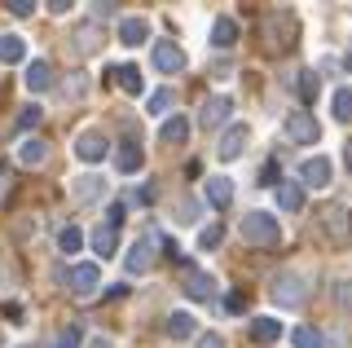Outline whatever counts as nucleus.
<instances>
[{"instance_id": "obj_1", "label": "nucleus", "mask_w": 352, "mask_h": 348, "mask_svg": "<svg viewBox=\"0 0 352 348\" xmlns=\"http://www.w3.org/2000/svg\"><path fill=\"white\" fill-rule=\"evenodd\" d=\"M238 230H242V238H247L251 247H278L282 243V230H278V221H273L269 212H247Z\"/></svg>"}, {"instance_id": "obj_2", "label": "nucleus", "mask_w": 352, "mask_h": 348, "mask_svg": "<svg viewBox=\"0 0 352 348\" xmlns=\"http://www.w3.org/2000/svg\"><path fill=\"white\" fill-rule=\"evenodd\" d=\"M273 300H278L282 309H300L308 300V278L295 274V269H282V274L273 278Z\"/></svg>"}, {"instance_id": "obj_3", "label": "nucleus", "mask_w": 352, "mask_h": 348, "mask_svg": "<svg viewBox=\"0 0 352 348\" xmlns=\"http://www.w3.org/2000/svg\"><path fill=\"white\" fill-rule=\"evenodd\" d=\"M66 287H71L75 296H84V300H88L97 287H102V269H97L93 260H80V265L66 269Z\"/></svg>"}, {"instance_id": "obj_4", "label": "nucleus", "mask_w": 352, "mask_h": 348, "mask_svg": "<svg viewBox=\"0 0 352 348\" xmlns=\"http://www.w3.org/2000/svg\"><path fill=\"white\" fill-rule=\"evenodd\" d=\"M247 141H251V128H247V124H229L225 133H220V141H216V159H225V163L242 159Z\"/></svg>"}, {"instance_id": "obj_5", "label": "nucleus", "mask_w": 352, "mask_h": 348, "mask_svg": "<svg viewBox=\"0 0 352 348\" xmlns=\"http://www.w3.org/2000/svg\"><path fill=\"white\" fill-rule=\"evenodd\" d=\"M229 115H234V97L216 93V97H207V102H203L198 124H203V128H229Z\"/></svg>"}, {"instance_id": "obj_6", "label": "nucleus", "mask_w": 352, "mask_h": 348, "mask_svg": "<svg viewBox=\"0 0 352 348\" xmlns=\"http://www.w3.org/2000/svg\"><path fill=\"white\" fill-rule=\"evenodd\" d=\"M154 234H146V238H137V243L128 247V256H124V269L132 278H141V274H150V265H154Z\"/></svg>"}, {"instance_id": "obj_7", "label": "nucleus", "mask_w": 352, "mask_h": 348, "mask_svg": "<svg viewBox=\"0 0 352 348\" xmlns=\"http://www.w3.org/2000/svg\"><path fill=\"white\" fill-rule=\"evenodd\" d=\"M150 62H154V71H163V75H181L185 71V53H181V45H172V40H154Z\"/></svg>"}, {"instance_id": "obj_8", "label": "nucleus", "mask_w": 352, "mask_h": 348, "mask_svg": "<svg viewBox=\"0 0 352 348\" xmlns=\"http://www.w3.org/2000/svg\"><path fill=\"white\" fill-rule=\"evenodd\" d=\"M300 181H304V190H326L330 181H335V168H330V159L313 155V159L300 163Z\"/></svg>"}, {"instance_id": "obj_9", "label": "nucleus", "mask_w": 352, "mask_h": 348, "mask_svg": "<svg viewBox=\"0 0 352 348\" xmlns=\"http://www.w3.org/2000/svg\"><path fill=\"white\" fill-rule=\"evenodd\" d=\"M110 155V141L102 133H80L75 137V159L84 163V168H93V163H102Z\"/></svg>"}, {"instance_id": "obj_10", "label": "nucleus", "mask_w": 352, "mask_h": 348, "mask_svg": "<svg viewBox=\"0 0 352 348\" xmlns=\"http://www.w3.org/2000/svg\"><path fill=\"white\" fill-rule=\"evenodd\" d=\"M286 137L291 141H300V146H313L317 137H322V124H317L308 111H300V115H291L286 119Z\"/></svg>"}, {"instance_id": "obj_11", "label": "nucleus", "mask_w": 352, "mask_h": 348, "mask_svg": "<svg viewBox=\"0 0 352 348\" xmlns=\"http://www.w3.org/2000/svg\"><path fill=\"white\" fill-rule=\"evenodd\" d=\"M110 163L119 168V177H137L141 163H146V155H141L137 141H119V150H115V159H110Z\"/></svg>"}, {"instance_id": "obj_12", "label": "nucleus", "mask_w": 352, "mask_h": 348, "mask_svg": "<svg viewBox=\"0 0 352 348\" xmlns=\"http://www.w3.org/2000/svg\"><path fill=\"white\" fill-rule=\"evenodd\" d=\"M119 40H124L128 49H141L150 40V23H146V18H137V14H132V18H119Z\"/></svg>"}, {"instance_id": "obj_13", "label": "nucleus", "mask_w": 352, "mask_h": 348, "mask_svg": "<svg viewBox=\"0 0 352 348\" xmlns=\"http://www.w3.org/2000/svg\"><path fill=\"white\" fill-rule=\"evenodd\" d=\"M88 243H93V252L97 256H102V260H110V256H115L119 252V238H115V225H93V230H88Z\"/></svg>"}, {"instance_id": "obj_14", "label": "nucleus", "mask_w": 352, "mask_h": 348, "mask_svg": "<svg viewBox=\"0 0 352 348\" xmlns=\"http://www.w3.org/2000/svg\"><path fill=\"white\" fill-rule=\"evenodd\" d=\"M273 194H278V208H282V212H304V203H308L304 181H282Z\"/></svg>"}, {"instance_id": "obj_15", "label": "nucleus", "mask_w": 352, "mask_h": 348, "mask_svg": "<svg viewBox=\"0 0 352 348\" xmlns=\"http://www.w3.org/2000/svg\"><path fill=\"white\" fill-rule=\"evenodd\" d=\"M159 141H163V146H185V141H190V119H185V115H168L163 128H159Z\"/></svg>"}, {"instance_id": "obj_16", "label": "nucleus", "mask_w": 352, "mask_h": 348, "mask_svg": "<svg viewBox=\"0 0 352 348\" xmlns=\"http://www.w3.org/2000/svg\"><path fill=\"white\" fill-rule=\"evenodd\" d=\"M203 194H207L212 208H229V203H234V181H229V177H207Z\"/></svg>"}, {"instance_id": "obj_17", "label": "nucleus", "mask_w": 352, "mask_h": 348, "mask_svg": "<svg viewBox=\"0 0 352 348\" xmlns=\"http://www.w3.org/2000/svg\"><path fill=\"white\" fill-rule=\"evenodd\" d=\"M106 194V181L97 177V172H84V177H75V199L80 203H97Z\"/></svg>"}, {"instance_id": "obj_18", "label": "nucleus", "mask_w": 352, "mask_h": 348, "mask_svg": "<svg viewBox=\"0 0 352 348\" xmlns=\"http://www.w3.org/2000/svg\"><path fill=\"white\" fill-rule=\"evenodd\" d=\"M168 335H172V340H190V335H198V318L190 309H176L168 318Z\"/></svg>"}, {"instance_id": "obj_19", "label": "nucleus", "mask_w": 352, "mask_h": 348, "mask_svg": "<svg viewBox=\"0 0 352 348\" xmlns=\"http://www.w3.org/2000/svg\"><path fill=\"white\" fill-rule=\"evenodd\" d=\"M53 84V67L44 58H36V62H27V89L31 93H44Z\"/></svg>"}, {"instance_id": "obj_20", "label": "nucleus", "mask_w": 352, "mask_h": 348, "mask_svg": "<svg viewBox=\"0 0 352 348\" xmlns=\"http://www.w3.org/2000/svg\"><path fill=\"white\" fill-rule=\"evenodd\" d=\"M58 252L62 256H80L84 252V230L80 225H62L58 230Z\"/></svg>"}, {"instance_id": "obj_21", "label": "nucleus", "mask_w": 352, "mask_h": 348, "mask_svg": "<svg viewBox=\"0 0 352 348\" xmlns=\"http://www.w3.org/2000/svg\"><path fill=\"white\" fill-rule=\"evenodd\" d=\"M185 291H190V300H216V278L212 274H190L185 278Z\"/></svg>"}, {"instance_id": "obj_22", "label": "nucleus", "mask_w": 352, "mask_h": 348, "mask_svg": "<svg viewBox=\"0 0 352 348\" xmlns=\"http://www.w3.org/2000/svg\"><path fill=\"white\" fill-rule=\"evenodd\" d=\"M44 159H49V146H44V141L31 137V141H22V146H18V163H22V168H40Z\"/></svg>"}, {"instance_id": "obj_23", "label": "nucleus", "mask_w": 352, "mask_h": 348, "mask_svg": "<svg viewBox=\"0 0 352 348\" xmlns=\"http://www.w3.org/2000/svg\"><path fill=\"white\" fill-rule=\"evenodd\" d=\"M278 335H282L278 318H256V322H251V340H256V344H273Z\"/></svg>"}, {"instance_id": "obj_24", "label": "nucleus", "mask_w": 352, "mask_h": 348, "mask_svg": "<svg viewBox=\"0 0 352 348\" xmlns=\"http://www.w3.org/2000/svg\"><path fill=\"white\" fill-rule=\"evenodd\" d=\"M238 40V23L234 18H216V27H212V45L216 49H229Z\"/></svg>"}, {"instance_id": "obj_25", "label": "nucleus", "mask_w": 352, "mask_h": 348, "mask_svg": "<svg viewBox=\"0 0 352 348\" xmlns=\"http://www.w3.org/2000/svg\"><path fill=\"white\" fill-rule=\"evenodd\" d=\"M115 80L124 84V93H128V97H141V93H146V89H141V71L132 67V62H124V67L115 71Z\"/></svg>"}, {"instance_id": "obj_26", "label": "nucleus", "mask_w": 352, "mask_h": 348, "mask_svg": "<svg viewBox=\"0 0 352 348\" xmlns=\"http://www.w3.org/2000/svg\"><path fill=\"white\" fill-rule=\"evenodd\" d=\"M291 348H326V340H322V331H313V326H295Z\"/></svg>"}, {"instance_id": "obj_27", "label": "nucleus", "mask_w": 352, "mask_h": 348, "mask_svg": "<svg viewBox=\"0 0 352 348\" xmlns=\"http://www.w3.org/2000/svg\"><path fill=\"white\" fill-rule=\"evenodd\" d=\"M330 111H335L339 124H352V89H335V97H330Z\"/></svg>"}, {"instance_id": "obj_28", "label": "nucleus", "mask_w": 352, "mask_h": 348, "mask_svg": "<svg viewBox=\"0 0 352 348\" xmlns=\"http://www.w3.org/2000/svg\"><path fill=\"white\" fill-rule=\"evenodd\" d=\"M22 58H27L22 36H0V62H22Z\"/></svg>"}, {"instance_id": "obj_29", "label": "nucleus", "mask_w": 352, "mask_h": 348, "mask_svg": "<svg viewBox=\"0 0 352 348\" xmlns=\"http://www.w3.org/2000/svg\"><path fill=\"white\" fill-rule=\"evenodd\" d=\"M146 111H150V115H168V111H172V89H154V93L146 97Z\"/></svg>"}, {"instance_id": "obj_30", "label": "nucleus", "mask_w": 352, "mask_h": 348, "mask_svg": "<svg viewBox=\"0 0 352 348\" xmlns=\"http://www.w3.org/2000/svg\"><path fill=\"white\" fill-rule=\"evenodd\" d=\"M220 243H225V230H220V225H207V230L198 234V247H203V252H216Z\"/></svg>"}, {"instance_id": "obj_31", "label": "nucleus", "mask_w": 352, "mask_h": 348, "mask_svg": "<svg viewBox=\"0 0 352 348\" xmlns=\"http://www.w3.org/2000/svg\"><path fill=\"white\" fill-rule=\"evenodd\" d=\"M36 124H40V106H22V111H18V128H22V133H31Z\"/></svg>"}, {"instance_id": "obj_32", "label": "nucleus", "mask_w": 352, "mask_h": 348, "mask_svg": "<svg viewBox=\"0 0 352 348\" xmlns=\"http://www.w3.org/2000/svg\"><path fill=\"white\" fill-rule=\"evenodd\" d=\"M220 309L225 313H247V296H242V291H229V296L220 300Z\"/></svg>"}, {"instance_id": "obj_33", "label": "nucleus", "mask_w": 352, "mask_h": 348, "mask_svg": "<svg viewBox=\"0 0 352 348\" xmlns=\"http://www.w3.org/2000/svg\"><path fill=\"white\" fill-rule=\"evenodd\" d=\"M300 97H304V102H313V97H317V75L313 71H300Z\"/></svg>"}, {"instance_id": "obj_34", "label": "nucleus", "mask_w": 352, "mask_h": 348, "mask_svg": "<svg viewBox=\"0 0 352 348\" xmlns=\"http://www.w3.org/2000/svg\"><path fill=\"white\" fill-rule=\"evenodd\" d=\"M176 216H181V221H198V216H203V203H198V199H185L181 208H176Z\"/></svg>"}, {"instance_id": "obj_35", "label": "nucleus", "mask_w": 352, "mask_h": 348, "mask_svg": "<svg viewBox=\"0 0 352 348\" xmlns=\"http://www.w3.org/2000/svg\"><path fill=\"white\" fill-rule=\"evenodd\" d=\"M58 348H80V326H66V331H58Z\"/></svg>"}, {"instance_id": "obj_36", "label": "nucleus", "mask_w": 352, "mask_h": 348, "mask_svg": "<svg viewBox=\"0 0 352 348\" xmlns=\"http://www.w3.org/2000/svg\"><path fill=\"white\" fill-rule=\"evenodd\" d=\"M260 181H264V186H282V181H278V163H264V168H260Z\"/></svg>"}, {"instance_id": "obj_37", "label": "nucleus", "mask_w": 352, "mask_h": 348, "mask_svg": "<svg viewBox=\"0 0 352 348\" xmlns=\"http://www.w3.org/2000/svg\"><path fill=\"white\" fill-rule=\"evenodd\" d=\"M194 348H225V335H198Z\"/></svg>"}, {"instance_id": "obj_38", "label": "nucleus", "mask_w": 352, "mask_h": 348, "mask_svg": "<svg viewBox=\"0 0 352 348\" xmlns=\"http://www.w3.org/2000/svg\"><path fill=\"white\" fill-rule=\"evenodd\" d=\"M9 14H14V18H31L36 5H31V0H18V5H9Z\"/></svg>"}, {"instance_id": "obj_39", "label": "nucleus", "mask_w": 352, "mask_h": 348, "mask_svg": "<svg viewBox=\"0 0 352 348\" xmlns=\"http://www.w3.org/2000/svg\"><path fill=\"white\" fill-rule=\"evenodd\" d=\"M106 300H128V282H110V287H106Z\"/></svg>"}, {"instance_id": "obj_40", "label": "nucleus", "mask_w": 352, "mask_h": 348, "mask_svg": "<svg viewBox=\"0 0 352 348\" xmlns=\"http://www.w3.org/2000/svg\"><path fill=\"white\" fill-rule=\"evenodd\" d=\"M154 194H159V186H154V181H146V186L137 190V203H154Z\"/></svg>"}, {"instance_id": "obj_41", "label": "nucleus", "mask_w": 352, "mask_h": 348, "mask_svg": "<svg viewBox=\"0 0 352 348\" xmlns=\"http://www.w3.org/2000/svg\"><path fill=\"white\" fill-rule=\"evenodd\" d=\"M88 89V75H71V89H66V93H71V97H80Z\"/></svg>"}, {"instance_id": "obj_42", "label": "nucleus", "mask_w": 352, "mask_h": 348, "mask_svg": "<svg viewBox=\"0 0 352 348\" xmlns=\"http://www.w3.org/2000/svg\"><path fill=\"white\" fill-rule=\"evenodd\" d=\"M124 216H128L124 203H110V225H124Z\"/></svg>"}, {"instance_id": "obj_43", "label": "nucleus", "mask_w": 352, "mask_h": 348, "mask_svg": "<svg viewBox=\"0 0 352 348\" xmlns=\"http://www.w3.org/2000/svg\"><path fill=\"white\" fill-rule=\"evenodd\" d=\"M84 348H115V344H110V340H106V335H93V340H88Z\"/></svg>"}, {"instance_id": "obj_44", "label": "nucleus", "mask_w": 352, "mask_h": 348, "mask_svg": "<svg viewBox=\"0 0 352 348\" xmlns=\"http://www.w3.org/2000/svg\"><path fill=\"white\" fill-rule=\"evenodd\" d=\"M339 300H344L348 309H352V287H339Z\"/></svg>"}, {"instance_id": "obj_45", "label": "nucleus", "mask_w": 352, "mask_h": 348, "mask_svg": "<svg viewBox=\"0 0 352 348\" xmlns=\"http://www.w3.org/2000/svg\"><path fill=\"white\" fill-rule=\"evenodd\" d=\"M344 159H348V168H352V141H348V146H344Z\"/></svg>"}]
</instances>
